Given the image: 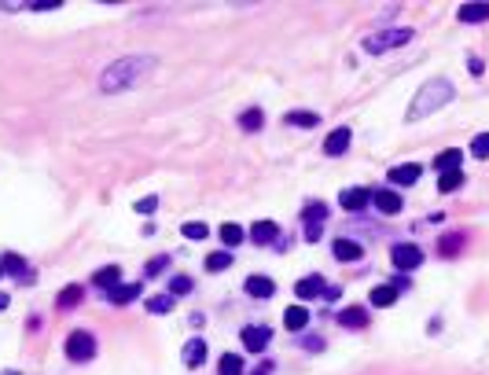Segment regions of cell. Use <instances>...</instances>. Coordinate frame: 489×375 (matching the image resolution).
<instances>
[{"instance_id": "cell-1", "label": "cell", "mask_w": 489, "mask_h": 375, "mask_svg": "<svg viewBox=\"0 0 489 375\" xmlns=\"http://www.w3.org/2000/svg\"><path fill=\"white\" fill-rule=\"evenodd\" d=\"M155 66V56H125V59H114L107 70L100 74V88L107 96H118V93H125V88H133L147 70Z\"/></svg>"}, {"instance_id": "cell-2", "label": "cell", "mask_w": 489, "mask_h": 375, "mask_svg": "<svg viewBox=\"0 0 489 375\" xmlns=\"http://www.w3.org/2000/svg\"><path fill=\"white\" fill-rule=\"evenodd\" d=\"M453 96H456V88H453V81L449 78H431V81H423L419 85V93L412 96V103H409V122H423V118H431L434 110H441L445 103H453Z\"/></svg>"}, {"instance_id": "cell-3", "label": "cell", "mask_w": 489, "mask_h": 375, "mask_svg": "<svg viewBox=\"0 0 489 375\" xmlns=\"http://www.w3.org/2000/svg\"><path fill=\"white\" fill-rule=\"evenodd\" d=\"M409 41H412V30H379L375 37H365V52L382 56V52L401 48V44H409Z\"/></svg>"}, {"instance_id": "cell-4", "label": "cell", "mask_w": 489, "mask_h": 375, "mask_svg": "<svg viewBox=\"0 0 489 375\" xmlns=\"http://www.w3.org/2000/svg\"><path fill=\"white\" fill-rule=\"evenodd\" d=\"M67 357L70 361H77V364H85V361H92L96 357V339H92V331H70V339H67Z\"/></svg>"}, {"instance_id": "cell-5", "label": "cell", "mask_w": 489, "mask_h": 375, "mask_svg": "<svg viewBox=\"0 0 489 375\" xmlns=\"http://www.w3.org/2000/svg\"><path fill=\"white\" fill-rule=\"evenodd\" d=\"M390 261H394L397 273H412V269H419V265H423V250L416 247V243H394Z\"/></svg>"}, {"instance_id": "cell-6", "label": "cell", "mask_w": 489, "mask_h": 375, "mask_svg": "<svg viewBox=\"0 0 489 375\" xmlns=\"http://www.w3.org/2000/svg\"><path fill=\"white\" fill-rule=\"evenodd\" d=\"M302 217H306V243H321L324 221H328V206L324 203H306Z\"/></svg>"}, {"instance_id": "cell-7", "label": "cell", "mask_w": 489, "mask_h": 375, "mask_svg": "<svg viewBox=\"0 0 489 375\" xmlns=\"http://www.w3.org/2000/svg\"><path fill=\"white\" fill-rule=\"evenodd\" d=\"M350 140H353V132L350 125H338L328 132V140H324V154H331V159H338V154H346L350 151Z\"/></svg>"}, {"instance_id": "cell-8", "label": "cell", "mask_w": 489, "mask_h": 375, "mask_svg": "<svg viewBox=\"0 0 489 375\" xmlns=\"http://www.w3.org/2000/svg\"><path fill=\"white\" fill-rule=\"evenodd\" d=\"M372 206L382 217H394V213H401V195L394 188H379V191H372Z\"/></svg>"}, {"instance_id": "cell-9", "label": "cell", "mask_w": 489, "mask_h": 375, "mask_svg": "<svg viewBox=\"0 0 489 375\" xmlns=\"http://www.w3.org/2000/svg\"><path fill=\"white\" fill-rule=\"evenodd\" d=\"M294 295H299L302 302H309V298H321V295H328V283H324V276H321V273L302 276L299 283H294Z\"/></svg>"}, {"instance_id": "cell-10", "label": "cell", "mask_w": 489, "mask_h": 375, "mask_svg": "<svg viewBox=\"0 0 489 375\" xmlns=\"http://www.w3.org/2000/svg\"><path fill=\"white\" fill-rule=\"evenodd\" d=\"M269 342H272V331H269L265 324H262V327H258V324H247V327H243V346H247L250 353H262Z\"/></svg>"}, {"instance_id": "cell-11", "label": "cell", "mask_w": 489, "mask_h": 375, "mask_svg": "<svg viewBox=\"0 0 489 375\" xmlns=\"http://www.w3.org/2000/svg\"><path fill=\"white\" fill-rule=\"evenodd\" d=\"M368 203H372V191L368 188H346L343 195H338V206L350 210V213H360Z\"/></svg>"}, {"instance_id": "cell-12", "label": "cell", "mask_w": 489, "mask_h": 375, "mask_svg": "<svg viewBox=\"0 0 489 375\" xmlns=\"http://www.w3.org/2000/svg\"><path fill=\"white\" fill-rule=\"evenodd\" d=\"M423 176V166L419 162H405V166H394L390 169V184H397V188H409V184H416Z\"/></svg>"}, {"instance_id": "cell-13", "label": "cell", "mask_w": 489, "mask_h": 375, "mask_svg": "<svg viewBox=\"0 0 489 375\" xmlns=\"http://www.w3.org/2000/svg\"><path fill=\"white\" fill-rule=\"evenodd\" d=\"M0 273H4V276H15V280H23V283H26V280H33V273L26 269V261L18 258V254H11V250H8L4 258H0Z\"/></svg>"}, {"instance_id": "cell-14", "label": "cell", "mask_w": 489, "mask_h": 375, "mask_svg": "<svg viewBox=\"0 0 489 375\" xmlns=\"http://www.w3.org/2000/svg\"><path fill=\"white\" fill-rule=\"evenodd\" d=\"M206 339H188L184 342V353H181V361L188 364V368H203V361H206Z\"/></svg>"}, {"instance_id": "cell-15", "label": "cell", "mask_w": 489, "mask_h": 375, "mask_svg": "<svg viewBox=\"0 0 489 375\" xmlns=\"http://www.w3.org/2000/svg\"><path fill=\"white\" fill-rule=\"evenodd\" d=\"M250 239L258 243V247H265V243L280 239V228H276V221H254V225H250Z\"/></svg>"}, {"instance_id": "cell-16", "label": "cell", "mask_w": 489, "mask_h": 375, "mask_svg": "<svg viewBox=\"0 0 489 375\" xmlns=\"http://www.w3.org/2000/svg\"><path fill=\"white\" fill-rule=\"evenodd\" d=\"M243 291H247L250 298H272V291H276V283H272L269 276H247V283H243Z\"/></svg>"}, {"instance_id": "cell-17", "label": "cell", "mask_w": 489, "mask_h": 375, "mask_svg": "<svg viewBox=\"0 0 489 375\" xmlns=\"http://www.w3.org/2000/svg\"><path fill=\"white\" fill-rule=\"evenodd\" d=\"M368 302H372L375 309H390V305L397 302V287H394V283H379V287H372Z\"/></svg>"}, {"instance_id": "cell-18", "label": "cell", "mask_w": 489, "mask_h": 375, "mask_svg": "<svg viewBox=\"0 0 489 375\" xmlns=\"http://www.w3.org/2000/svg\"><path fill=\"white\" fill-rule=\"evenodd\" d=\"M133 298H140V283H118L114 291H107L111 305H129Z\"/></svg>"}, {"instance_id": "cell-19", "label": "cell", "mask_w": 489, "mask_h": 375, "mask_svg": "<svg viewBox=\"0 0 489 375\" xmlns=\"http://www.w3.org/2000/svg\"><path fill=\"white\" fill-rule=\"evenodd\" d=\"M338 324L343 327H368V309H360V305L338 309Z\"/></svg>"}, {"instance_id": "cell-20", "label": "cell", "mask_w": 489, "mask_h": 375, "mask_svg": "<svg viewBox=\"0 0 489 375\" xmlns=\"http://www.w3.org/2000/svg\"><path fill=\"white\" fill-rule=\"evenodd\" d=\"M306 324H309V309L306 305H291L284 313V327L287 331H306Z\"/></svg>"}, {"instance_id": "cell-21", "label": "cell", "mask_w": 489, "mask_h": 375, "mask_svg": "<svg viewBox=\"0 0 489 375\" xmlns=\"http://www.w3.org/2000/svg\"><path fill=\"white\" fill-rule=\"evenodd\" d=\"M96 287H103V291H114V287L122 283V269L118 265H103V269L96 273V280H92Z\"/></svg>"}, {"instance_id": "cell-22", "label": "cell", "mask_w": 489, "mask_h": 375, "mask_svg": "<svg viewBox=\"0 0 489 375\" xmlns=\"http://www.w3.org/2000/svg\"><path fill=\"white\" fill-rule=\"evenodd\" d=\"M335 258L338 261H360V254H365V250H360V243H353V239H335Z\"/></svg>"}, {"instance_id": "cell-23", "label": "cell", "mask_w": 489, "mask_h": 375, "mask_svg": "<svg viewBox=\"0 0 489 375\" xmlns=\"http://www.w3.org/2000/svg\"><path fill=\"white\" fill-rule=\"evenodd\" d=\"M460 162H463V151L449 147V151H441L438 159H434V169L438 173H453V169H460Z\"/></svg>"}, {"instance_id": "cell-24", "label": "cell", "mask_w": 489, "mask_h": 375, "mask_svg": "<svg viewBox=\"0 0 489 375\" xmlns=\"http://www.w3.org/2000/svg\"><path fill=\"white\" fill-rule=\"evenodd\" d=\"M284 125H299V129H313V125H321V118H316L313 110H287V115H284Z\"/></svg>"}, {"instance_id": "cell-25", "label": "cell", "mask_w": 489, "mask_h": 375, "mask_svg": "<svg viewBox=\"0 0 489 375\" xmlns=\"http://www.w3.org/2000/svg\"><path fill=\"white\" fill-rule=\"evenodd\" d=\"M81 298H85V287H81V283H67V287L59 291V298H55V302H59L63 309H74Z\"/></svg>"}, {"instance_id": "cell-26", "label": "cell", "mask_w": 489, "mask_h": 375, "mask_svg": "<svg viewBox=\"0 0 489 375\" xmlns=\"http://www.w3.org/2000/svg\"><path fill=\"white\" fill-rule=\"evenodd\" d=\"M456 19H460V22H485V19H489V4H463V8L456 11Z\"/></svg>"}, {"instance_id": "cell-27", "label": "cell", "mask_w": 489, "mask_h": 375, "mask_svg": "<svg viewBox=\"0 0 489 375\" xmlns=\"http://www.w3.org/2000/svg\"><path fill=\"white\" fill-rule=\"evenodd\" d=\"M460 247H463V236H460V232H449V236H441L438 254H441V258H456V254H460Z\"/></svg>"}, {"instance_id": "cell-28", "label": "cell", "mask_w": 489, "mask_h": 375, "mask_svg": "<svg viewBox=\"0 0 489 375\" xmlns=\"http://www.w3.org/2000/svg\"><path fill=\"white\" fill-rule=\"evenodd\" d=\"M240 125H243L247 132H258V129L265 125V115H262V107H250V110H243V115H240Z\"/></svg>"}, {"instance_id": "cell-29", "label": "cell", "mask_w": 489, "mask_h": 375, "mask_svg": "<svg viewBox=\"0 0 489 375\" xmlns=\"http://www.w3.org/2000/svg\"><path fill=\"white\" fill-rule=\"evenodd\" d=\"M217 371H221V375H243V357H240V353H225L221 364H217Z\"/></svg>"}, {"instance_id": "cell-30", "label": "cell", "mask_w": 489, "mask_h": 375, "mask_svg": "<svg viewBox=\"0 0 489 375\" xmlns=\"http://www.w3.org/2000/svg\"><path fill=\"white\" fill-rule=\"evenodd\" d=\"M144 305H147V313L162 317V313H169V309H173V298H169V295H151V298H147Z\"/></svg>"}, {"instance_id": "cell-31", "label": "cell", "mask_w": 489, "mask_h": 375, "mask_svg": "<svg viewBox=\"0 0 489 375\" xmlns=\"http://www.w3.org/2000/svg\"><path fill=\"white\" fill-rule=\"evenodd\" d=\"M463 184V173L460 169H453V173H441L438 176V191H445V195H449V191H456Z\"/></svg>"}, {"instance_id": "cell-32", "label": "cell", "mask_w": 489, "mask_h": 375, "mask_svg": "<svg viewBox=\"0 0 489 375\" xmlns=\"http://www.w3.org/2000/svg\"><path fill=\"white\" fill-rule=\"evenodd\" d=\"M221 243H228V247L243 243V228L236 225V221H225V225H221Z\"/></svg>"}, {"instance_id": "cell-33", "label": "cell", "mask_w": 489, "mask_h": 375, "mask_svg": "<svg viewBox=\"0 0 489 375\" xmlns=\"http://www.w3.org/2000/svg\"><path fill=\"white\" fill-rule=\"evenodd\" d=\"M228 265H232V254H228V250H214V254L206 258V269H210V273H225Z\"/></svg>"}, {"instance_id": "cell-34", "label": "cell", "mask_w": 489, "mask_h": 375, "mask_svg": "<svg viewBox=\"0 0 489 375\" xmlns=\"http://www.w3.org/2000/svg\"><path fill=\"white\" fill-rule=\"evenodd\" d=\"M181 232H184V239H206V236H210V228L203 225V221H188Z\"/></svg>"}, {"instance_id": "cell-35", "label": "cell", "mask_w": 489, "mask_h": 375, "mask_svg": "<svg viewBox=\"0 0 489 375\" xmlns=\"http://www.w3.org/2000/svg\"><path fill=\"white\" fill-rule=\"evenodd\" d=\"M471 154L475 159H489V132H478V137L471 140Z\"/></svg>"}, {"instance_id": "cell-36", "label": "cell", "mask_w": 489, "mask_h": 375, "mask_svg": "<svg viewBox=\"0 0 489 375\" xmlns=\"http://www.w3.org/2000/svg\"><path fill=\"white\" fill-rule=\"evenodd\" d=\"M191 287H195L191 276H173L169 280V295H191Z\"/></svg>"}, {"instance_id": "cell-37", "label": "cell", "mask_w": 489, "mask_h": 375, "mask_svg": "<svg viewBox=\"0 0 489 375\" xmlns=\"http://www.w3.org/2000/svg\"><path fill=\"white\" fill-rule=\"evenodd\" d=\"M162 269H169V258H166V254H158V258L147 261V265H144V276H158Z\"/></svg>"}, {"instance_id": "cell-38", "label": "cell", "mask_w": 489, "mask_h": 375, "mask_svg": "<svg viewBox=\"0 0 489 375\" xmlns=\"http://www.w3.org/2000/svg\"><path fill=\"white\" fill-rule=\"evenodd\" d=\"M155 206H158V199L147 195V199H140V203H136V213H155Z\"/></svg>"}, {"instance_id": "cell-39", "label": "cell", "mask_w": 489, "mask_h": 375, "mask_svg": "<svg viewBox=\"0 0 489 375\" xmlns=\"http://www.w3.org/2000/svg\"><path fill=\"white\" fill-rule=\"evenodd\" d=\"M26 8L30 11H48V8H59V0H30Z\"/></svg>"}, {"instance_id": "cell-40", "label": "cell", "mask_w": 489, "mask_h": 375, "mask_svg": "<svg viewBox=\"0 0 489 375\" xmlns=\"http://www.w3.org/2000/svg\"><path fill=\"white\" fill-rule=\"evenodd\" d=\"M306 349H313V353H316V349H324V339H316V335H306Z\"/></svg>"}, {"instance_id": "cell-41", "label": "cell", "mask_w": 489, "mask_h": 375, "mask_svg": "<svg viewBox=\"0 0 489 375\" xmlns=\"http://www.w3.org/2000/svg\"><path fill=\"white\" fill-rule=\"evenodd\" d=\"M467 66H471V74H475V78H482V70H485V66H482V59H475V56L467 59Z\"/></svg>"}, {"instance_id": "cell-42", "label": "cell", "mask_w": 489, "mask_h": 375, "mask_svg": "<svg viewBox=\"0 0 489 375\" xmlns=\"http://www.w3.org/2000/svg\"><path fill=\"white\" fill-rule=\"evenodd\" d=\"M250 375H272V361H262L258 368H254V371H250Z\"/></svg>"}, {"instance_id": "cell-43", "label": "cell", "mask_w": 489, "mask_h": 375, "mask_svg": "<svg viewBox=\"0 0 489 375\" xmlns=\"http://www.w3.org/2000/svg\"><path fill=\"white\" fill-rule=\"evenodd\" d=\"M8 302H11L8 295H0V309H8Z\"/></svg>"}, {"instance_id": "cell-44", "label": "cell", "mask_w": 489, "mask_h": 375, "mask_svg": "<svg viewBox=\"0 0 489 375\" xmlns=\"http://www.w3.org/2000/svg\"><path fill=\"white\" fill-rule=\"evenodd\" d=\"M8 375H15V371H8Z\"/></svg>"}, {"instance_id": "cell-45", "label": "cell", "mask_w": 489, "mask_h": 375, "mask_svg": "<svg viewBox=\"0 0 489 375\" xmlns=\"http://www.w3.org/2000/svg\"><path fill=\"white\" fill-rule=\"evenodd\" d=\"M0 276H4V273H0Z\"/></svg>"}]
</instances>
